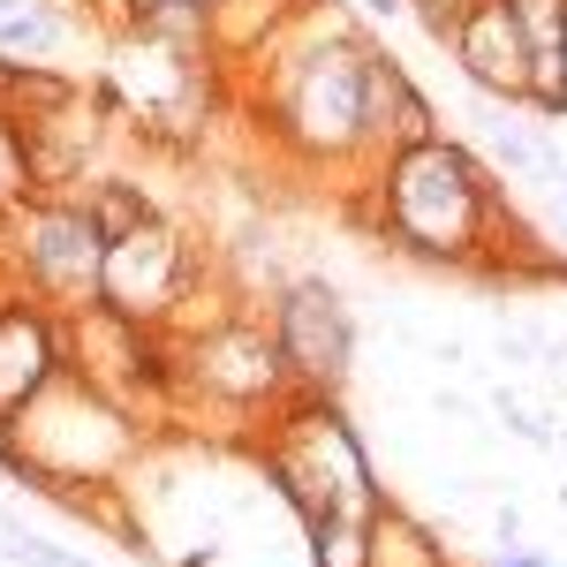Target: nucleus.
I'll return each mask as SVG.
<instances>
[{
	"label": "nucleus",
	"mask_w": 567,
	"mask_h": 567,
	"mask_svg": "<svg viewBox=\"0 0 567 567\" xmlns=\"http://www.w3.org/2000/svg\"><path fill=\"white\" fill-rule=\"evenodd\" d=\"M363 45L371 39L318 0L265 61L243 69L250 76V106H258L265 136L280 144V159H296L310 175L371 182V152H363Z\"/></svg>",
	"instance_id": "1"
},
{
	"label": "nucleus",
	"mask_w": 567,
	"mask_h": 567,
	"mask_svg": "<svg viewBox=\"0 0 567 567\" xmlns=\"http://www.w3.org/2000/svg\"><path fill=\"white\" fill-rule=\"evenodd\" d=\"M355 189H363L371 235L401 258L439 265V272H477L484 250H492V227L507 219V189L446 130L386 152L371 167V182H355Z\"/></svg>",
	"instance_id": "2"
},
{
	"label": "nucleus",
	"mask_w": 567,
	"mask_h": 567,
	"mask_svg": "<svg viewBox=\"0 0 567 567\" xmlns=\"http://www.w3.org/2000/svg\"><path fill=\"white\" fill-rule=\"evenodd\" d=\"M136 462H144V416L122 393L91 386L76 363L16 424H0V470L23 492H45V499H69V492H91V484H122Z\"/></svg>",
	"instance_id": "3"
},
{
	"label": "nucleus",
	"mask_w": 567,
	"mask_h": 567,
	"mask_svg": "<svg viewBox=\"0 0 567 567\" xmlns=\"http://www.w3.org/2000/svg\"><path fill=\"white\" fill-rule=\"evenodd\" d=\"M258 470L265 484L296 507V523L333 515V507H386V484L371 470V446L355 439V424L341 416L333 393H288L258 432Z\"/></svg>",
	"instance_id": "4"
},
{
	"label": "nucleus",
	"mask_w": 567,
	"mask_h": 567,
	"mask_svg": "<svg viewBox=\"0 0 567 567\" xmlns=\"http://www.w3.org/2000/svg\"><path fill=\"white\" fill-rule=\"evenodd\" d=\"M0 265L16 272V288H31L39 303L69 310L99 303L106 280V235L91 227V213L76 197H23L0 219Z\"/></svg>",
	"instance_id": "5"
},
{
	"label": "nucleus",
	"mask_w": 567,
	"mask_h": 567,
	"mask_svg": "<svg viewBox=\"0 0 567 567\" xmlns=\"http://www.w3.org/2000/svg\"><path fill=\"white\" fill-rule=\"evenodd\" d=\"M175 349V393L189 401H205V409H227V416H272L296 379H288V355L272 341V318L243 303L235 318H219L205 333H189V341H167Z\"/></svg>",
	"instance_id": "6"
},
{
	"label": "nucleus",
	"mask_w": 567,
	"mask_h": 567,
	"mask_svg": "<svg viewBox=\"0 0 567 567\" xmlns=\"http://www.w3.org/2000/svg\"><path fill=\"white\" fill-rule=\"evenodd\" d=\"M265 318H272V341L288 355L296 393H341L355 379V310L333 280H318V272L280 280L265 296Z\"/></svg>",
	"instance_id": "7"
},
{
	"label": "nucleus",
	"mask_w": 567,
	"mask_h": 567,
	"mask_svg": "<svg viewBox=\"0 0 567 567\" xmlns=\"http://www.w3.org/2000/svg\"><path fill=\"white\" fill-rule=\"evenodd\" d=\"M205 272L189 227L167 213H152L136 235L106 243V280H99V303L136 318V326H167V310L189 296V280Z\"/></svg>",
	"instance_id": "8"
},
{
	"label": "nucleus",
	"mask_w": 567,
	"mask_h": 567,
	"mask_svg": "<svg viewBox=\"0 0 567 567\" xmlns=\"http://www.w3.org/2000/svg\"><path fill=\"white\" fill-rule=\"evenodd\" d=\"M69 371V333L61 310L39 303L31 288H0V424H16L53 379Z\"/></svg>",
	"instance_id": "9"
},
{
	"label": "nucleus",
	"mask_w": 567,
	"mask_h": 567,
	"mask_svg": "<svg viewBox=\"0 0 567 567\" xmlns=\"http://www.w3.org/2000/svg\"><path fill=\"white\" fill-rule=\"evenodd\" d=\"M446 53H454V69L470 76V91L523 106V91H529V39H523V23H515L507 0H470V16L454 23Z\"/></svg>",
	"instance_id": "10"
},
{
	"label": "nucleus",
	"mask_w": 567,
	"mask_h": 567,
	"mask_svg": "<svg viewBox=\"0 0 567 567\" xmlns=\"http://www.w3.org/2000/svg\"><path fill=\"white\" fill-rule=\"evenodd\" d=\"M424 136H439L432 99L416 91V76L386 45H363V152H371V167L401 144H424Z\"/></svg>",
	"instance_id": "11"
},
{
	"label": "nucleus",
	"mask_w": 567,
	"mask_h": 567,
	"mask_svg": "<svg viewBox=\"0 0 567 567\" xmlns=\"http://www.w3.org/2000/svg\"><path fill=\"white\" fill-rule=\"evenodd\" d=\"M99 31L91 0H0V61L8 69H69V45Z\"/></svg>",
	"instance_id": "12"
},
{
	"label": "nucleus",
	"mask_w": 567,
	"mask_h": 567,
	"mask_svg": "<svg viewBox=\"0 0 567 567\" xmlns=\"http://www.w3.org/2000/svg\"><path fill=\"white\" fill-rule=\"evenodd\" d=\"M318 0H205V23H213V61L219 69H250L272 45L303 23Z\"/></svg>",
	"instance_id": "13"
},
{
	"label": "nucleus",
	"mask_w": 567,
	"mask_h": 567,
	"mask_svg": "<svg viewBox=\"0 0 567 567\" xmlns=\"http://www.w3.org/2000/svg\"><path fill=\"white\" fill-rule=\"evenodd\" d=\"M470 122H477V144L499 159V167H515V175H545V182L560 175L553 144H537V136L515 122V106H507V99H484V91H477V114H470Z\"/></svg>",
	"instance_id": "14"
},
{
	"label": "nucleus",
	"mask_w": 567,
	"mask_h": 567,
	"mask_svg": "<svg viewBox=\"0 0 567 567\" xmlns=\"http://www.w3.org/2000/svg\"><path fill=\"white\" fill-rule=\"evenodd\" d=\"M371 567H454V560H446V545H439V529L424 515H409L401 499H386L371 515Z\"/></svg>",
	"instance_id": "15"
},
{
	"label": "nucleus",
	"mask_w": 567,
	"mask_h": 567,
	"mask_svg": "<svg viewBox=\"0 0 567 567\" xmlns=\"http://www.w3.org/2000/svg\"><path fill=\"white\" fill-rule=\"evenodd\" d=\"M76 205L91 213V227H99L106 243L136 235L144 219L159 213V205H152V189H144L136 175H84V182H76Z\"/></svg>",
	"instance_id": "16"
},
{
	"label": "nucleus",
	"mask_w": 567,
	"mask_h": 567,
	"mask_svg": "<svg viewBox=\"0 0 567 567\" xmlns=\"http://www.w3.org/2000/svg\"><path fill=\"white\" fill-rule=\"evenodd\" d=\"M379 515V507H371ZM371 515L333 507V515H310L303 523V560L310 567H371Z\"/></svg>",
	"instance_id": "17"
},
{
	"label": "nucleus",
	"mask_w": 567,
	"mask_h": 567,
	"mask_svg": "<svg viewBox=\"0 0 567 567\" xmlns=\"http://www.w3.org/2000/svg\"><path fill=\"white\" fill-rule=\"evenodd\" d=\"M31 197V167H23V130H16V114H8V99H0V213H16Z\"/></svg>",
	"instance_id": "18"
},
{
	"label": "nucleus",
	"mask_w": 567,
	"mask_h": 567,
	"mask_svg": "<svg viewBox=\"0 0 567 567\" xmlns=\"http://www.w3.org/2000/svg\"><path fill=\"white\" fill-rule=\"evenodd\" d=\"M8 567H91L84 553L53 545V537H31V529H8Z\"/></svg>",
	"instance_id": "19"
},
{
	"label": "nucleus",
	"mask_w": 567,
	"mask_h": 567,
	"mask_svg": "<svg viewBox=\"0 0 567 567\" xmlns=\"http://www.w3.org/2000/svg\"><path fill=\"white\" fill-rule=\"evenodd\" d=\"M409 16L424 23V39H432V45H446V39H454V23L470 16V0H409Z\"/></svg>",
	"instance_id": "20"
},
{
	"label": "nucleus",
	"mask_w": 567,
	"mask_h": 567,
	"mask_svg": "<svg viewBox=\"0 0 567 567\" xmlns=\"http://www.w3.org/2000/svg\"><path fill=\"white\" fill-rule=\"evenodd\" d=\"M499 409H507V432H523L529 446H553V424H545L537 409H515V401H499Z\"/></svg>",
	"instance_id": "21"
},
{
	"label": "nucleus",
	"mask_w": 567,
	"mask_h": 567,
	"mask_svg": "<svg viewBox=\"0 0 567 567\" xmlns=\"http://www.w3.org/2000/svg\"><path fill=\"white\" fill-rule=\"evenodd\" d=\"M159 8H189V0H114L122 23H144V16H159Z\"/></svg>",
	"instance_id": "22"
},
{
	"label": "nucleus",
	"mask_w": 567,
	"mask_h": 567,
	"mask_svg": "<svg viewBox=\"0 0 567 567\" xmlns=\"http://www.w3.org/2000/svg\"><path fill=\"white\" fill-rule=\"evenodd\" d=\"M553 250H560V265H567V189H560V219H553Z\"/></svg>",
	"instance_id": "23"
},
{
	"label": "nucleus",
	"mask_w": 567,
	"mask_h": 567,
	"mask_svg": "<svg viewBox=\"0 0 567 567\" xmlns=\"http://www.w3.org/2000/svg\"><path fill=\"white\" fill-rule=\"evenodd\" d=\"M363 8H371V16H379V23H393V16H401V8H409V0H363Z\"/></svg>",
	"instance_id": "24"
},
{
	"label": "nucleus",
	"mask_w": 567,
	"mask_h": 567,
	"mask_svg": "<svg viewBox=\"0 0 567 567\" xmlns=\"http://www.w3.org/2000/svg\"><path fill=\"white\" fill-rule=\"evenodd\" d=\"M492 567H553V560H537V553H507V560H492Z\"/></svg>",
	"instance_id": "25"
},
{
	"label": "nucleus",
	"mask_w": 567,
	"mask_h": 567,
	"mask_svg": "<svg viewBox=\"0 0 567 567\" xmlns=\"http://www.w3.org/2000/svg\"><path fill=\"white\" fill-rule=\"evenodd\" d=\"M8 76H16V69H8V61H0V91H8Z\"/></svg>",
	"instance_id": "26"
},
{
	"label": "nucleus",
	"mask_w": 567,
	"mask_h": 567,
	"mask_svg": "<svg viewBox=\"0 0 567 567\" xmlns=\"http://www.w3.org/2000/svg\"><path fill=\"white\" fill-rule=\"evenodd\" d=\"M8 280H16V272H8V265H0V288H8Z\"/></svg>",
	"instance_id": "27"
},
{
	"label": "nucleus",
	"mask_w": 567,
	"mask_h": 567,
	"mask_svg": "<svg viewBox=\"0 0 567 567\" xmlns=\"http://www.w3.org/2000/svg\"><path fill=\"white\" fill-rule=\"evenodd\" d=\"M560 499H567V484H560Z\"/></svg>",
	"instance_id": "28"
},
{
	"label": "nucleus",
	"mask_w": 567,
	"mask_h": 567,
	"mask_svg": "<svg viewBox=\"0 0 567 567\" xmlns=\"http://www.w3.org/2000/svg\"><path fill=\"white\" fill-rule=\"evenodd\" d=\"M560 45H567V39H560Z\"/></svg>",
	"instance_id": "29"
}]
</instances>
